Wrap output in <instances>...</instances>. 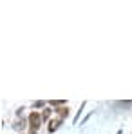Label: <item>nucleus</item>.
<instances>
[{"mask_svg": "<svg viewBox=\"0 0 132 134\" xmlns=\"http://www.w3.org/2000/svg\"><path fill=\"white\" fill-rule=\"evenodd\" d=\"M29 121H31V127H33V131H36V129L40 127V116H38L36 112H31V116H29Z\"/></svg>", "mask_w": 132, "mask_h": 134, "instance_id": "1", "label": "nucleus"}, {"mask_svg": "<svg viewBox=\"0 0 132 134\" xmlns=\"http://www.w3.org/2000/svg\"><path fill=\"white\" fill-rule=\"evenodd\" d=\"M58 125H60V120H56V121H49V132L56 131V129H58Z\"/></svg>", "mask_w": 132, "mask_h": 134, "instance_id": "2", "label": "nucleus"}, {"mask_svg": "<svg viewBox=\"0 0 132 134\" xmlns=\"http://www.w3.org/2000/svg\"><path fill=\"white\" fill-rule=\"evenodd\" d=\"M58 114H60V118H65L67 114H69V109L67 107H62V109H58Z\"/></svg>", "mask_w": 132, "mask_h": 134, "instance_id": "3", "label": "nucleus"}]
</instances>
